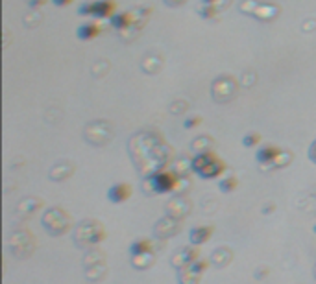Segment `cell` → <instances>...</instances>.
<instances>
[{"mask_svg": "<svg viewBox=\"0 0 316 284\" xmlns=\"http://www.w3.org/2000/svg\"><path fill=\"white\" fill-rule=\"evenodd\" d=\"M224 161L218 159V155L213 151H200L190 159V172H195L196 175L204 179L218 177L220 173L224 172Z\"/></svg>", "mask_w": 316, "mask_h": 284, "instance_id": "6da1fadb", "label": "cell"}, {"mask_svg": "<svg viewBox=\"0 0 316 284\" xmlns=\"http://www.w3.org/2000/svg\"><path fill=\"white\" fill-rule=\"evenodd\" d=\"M104 238H106V229L94 220H85L74 231V240H76L78 247L94 246L98 242H102Z\"/></svg>", "mask_w": 316, "mask_h": 284, "instance_id": "7a4b0ae2", "label": "cell"}, {"mask_svg": "<svg viewBox=\"0 0 316 284\" xmlns=\"http://www.w3.org/2000/svg\"><path fill=\"white\" fill-rule=\"evenodd\" d=\"M43 227L48 231V235L52 236H61L70 229V218L65 211L61 209H48V211L43 214V220H41Z\"/></svg>", "mask_w": 316, "mask_h": 284, "instance_id": "3957f363", "label": "cell"}, {"mask_svg": "<svg viewBox=\"0 0 316 284\" xmlns=\"http://www.w3.org/2000/svg\"><path fill=\"white\" fill-rule=\"evenodd\" d=\"M115 11H117L115 0H92V2H85L78 8V15L94 17V19H111Z\"/></svg>", "mask_w": 316, "mask_h": 284, "instance_id": "277c9868", "label": "cell"}, {"mask_svg": "<svg viewBox=\"0 0 316 284\" xmlns=\"http://www.w3.org/2000/svg\"><path fill=\"white\" fill-rule=\"evenodd\" d=\"M178 181H180V177H178V173L176 172L159 170V172L150 173V177H148V183L146 185H150L152 194H166V192L176 190Z\"/></svg>", "mask_w": 316, "mask_h": 284, "instance_id": "5b68a950", "label": "cell"}, {"mask_svg": "<svg viewBox=\"0 0 316 284\" xmlns=\"http://www.w3.org/2000/svg\"><path fill=\"white\" fill-rule=\"evenodd\" d=\"M207 268V262L205 260H196L190 266L180 270V275H178V280L180 284H198L200 277H202V271Z\"/></svg>", "mask_w": 316, "mask_h": 284, "instance_id": "8992f818", "label": "cell"}, {"mask_svg": "<svg viewBox=\"0 0 316 284\" xmlns=\"http://www.w3.org/2000/svg\"><path fill=\"white\" fill-rule=\"evenodd\" d=\"M181 229L180 222L178 220H174V218H168L165 216L163 220H159V222L156 223V227H154V233H156L157 238H171V236L178 235Z\"/></svg>", "mask_w": 316, "mask_h": 284, "instance_id": "52a82bcc", "label": "cell"}, {"mask_svg": "<svg viewBox=\"0 0 316 284\" xmlns=\"http://www.w3.org/2000/svg\"><path fill=\"white\" fill-rule=\"evenodd\" d=\"M279 153H281V149L277 148V146L266 144L259 149L257 153H255V157H257L259 164H263L266 168H272V166H276V161H277V157H279Z\"/></svg>", "mask_w": 316, "mask_h": 284, "instance_id": "ba28073f", "label": "cell"}, {"mask_svg": "<svg viewBox=\"0 0 316 284\" xmlns=\"http://www.w3.org/2000/svg\"><path fill=\"white\" fill-rule=\"evenodd\" d=\"M189 211H190V203H187L185 199H171L165 207L166 216L174 218V220H183V218H187Z\"/></svg>", "mask_w": 316, "mask_h": 284, "instance_id": "9c48e42d", "label": "cell"}, {"mask_svg": "<svg viewBox=\"0 0 316 284\" xmlns=\"http://www.w3.org/2000/svg\"><path fill=\"white\" fill-rule=\"evenodd\" d=\"M196 260H198V251L192 249V247H185V249H181L180 253H176L172 256V266L178 268V270H183V268L190 266Z\"/></svg>", "mask_w": 316, "mask_h": 284, "instance_id": "30bf717a", "label": "cell"}, {"mask_svg": "<svg viewBox=\"0 0 316 284\" xmlns=\"http://www.w3.org/2000/svg\"><path fill=\"white\" fill-rule=\"evenodd\" d=\"M132 196V187L128 183H117L107 190V198L111 203H124Z\"/></svg>", "mask_w": 316, "mask_h": 284, "instance_id": "8fae6325", "label": "cell"}, {"mask_svg": "<svg viewBox=\"0 0 316 284\" xmlns=\"http://www.w3.org/2000/svg\"><path fill=\"white\" fill-rule=\"evenodd\" d=\"M100 34H102V26L92 22V20H89L85 24H80L78 30H76V35H78L80 41H92Z\"/></svg>", "mask_w": 316, "mask_h": 284, "instance_id": "7c38bea8", "label": "cell"}, {"mask_svg": "<svg viewBox=\"0 0 316 284\" xmlns=\"http://www.w3.org/2000/svg\"><path fill=\"white\" fill-rule=\"evenodd\" d=\"M213 227L211 225H200V227H195L192 231L189 233V240L192 246H202L205 242L209 240L211 236H213Z\"/></svg>", "mask_w": 316, "mask_h": 284, "instance_id": "4fadbf2b", "label": "cell"}, {"mask_svg": "<svg viewBox=\"0 0 316 284\" xmlns=\"http://www.w3.org/2000/svg\"><path fill=\"white\" fill-rule=\"evenodd\" d=\"M231 259H233V253H231L228 247H218V249H214L213 255H211V264H214L216 268H222V266H228Z\"/></svg>", "mask_w": 316, "mask_h": 284, "instance_id": "5bb4252c", "label": "cell"}, {"mask_svg": "<svg viewBox=\"0 0 316 284\" xmlns=\"http://www.w3.org/2000/svg\"><path fill=\"white\" fill-rule=\"evenodd\" d=\"M111 26L117 30H124L128 28V26L132 24V13L130 11H122V13H115L111 17Z\"/></svg>", "mask_w": 316, "mask_h": 284, "instance_id": "9a60e30c", "label": "cell"}, {"mask_svg": "<svg viewBox=\"0 0 316 284\" xmlns=\"http://www.w3.org/2000/svg\"><path fill=\"white\" fill-rule=\"evenodd\" d=\"M133 268L137 270H146L148 266L154 264V251H148V253H141V255H135L132 260Z\"/></svg>", "mask_w": 316, "mask_h": 284, "instance_id": "2e32d148", "label": "cell"}, {"mask_svg": "<svg viewBox=\"0 0 316 284\" xmlns=\"http://www.w3.org/2000/svg\"><path fill=\"white\" fill-rule=\"evenodd\" d=\"M154 242L152 240H137L132 244V247H130V253H132V256L135 255H141V253H148V251H154Z\"/></svg>", "mask_w": 316, "mask_h": 284, "instance_id": "e0dca14e", "label": "cell"}, {"mask_svg": "<svg viewBox=\"0 0 316 284\" xmlns=\"http://www.w3.org/2000/svg\"><path fill=\"white\" fill-rule=\"evenodd\" d=\"M218 187L222 192H233L235 187H237V179H235L233 175H228V177H224L222 181H220Z\"/></svg>", "mask_w": 316, "mask_h": 284, "instance_id": "ac0fdd59", "label": "cell"}, {"mask_svg": "<svg viewBox=\"0 0 316 284\" xmlns=\"http://www.w3.org/2000/svg\"><path fill=\"white\" fill-rule=\"evenodd\" d=\"M19 207H26V212H25V216H22V218H28L32 212L37 211V209L41 207V203L37 201V199H25V201L20 203Z\"/></svg>", "mask_w": 316, "mask_h": 284, "instance_id": "d6986e66", "label": "cell"}, {"mask_svg": "<svg viewBox=\"0 0 316 284\" xmlns=\"http://www.w3.org/2000/svg\"><path fill=\"white\" fill-rule=\"evenodd\" d=\"M259 142H261V135H259V133H250V135H246V137L242 139V144L246 146V148L257 146Z\"/></svg>", "mask_w": 316, "mask_h": 284, "instance_id": "ffe728a7", "label": "cell"}, {"mask_svg": "<svg viewBox=\"0 0 316 284\" xmlns=\"http://www.w3.org/2000/svg\"><path fill=\"white\" fill-rule=\"evenodd\" d=\"M200 122H202V118L200 116H196V118H189V120H185V127H195V125H198Z\"/></svg>", "mask_w": 316, "mask_h": 284, "instance_id": "44dd1931", "label": "cell"}, {"mask_svg": "<svg viewBox=\"0 0 316 284\" xmlns=\"http://www.w3.org/2000/svg\"><path fill=\"white\" fill-rule=\"evenodd\" d=\"M309 159L316 164V140L311 144V148H309Z\"/></svg>", "mask_w": 316, "mask_h": 284, "instance_id": "7402d4cb", "label": "cell"}, {"mask_svg": "<svg viewBox=\"0 0 316 284\" xmlns=\"http://www.w3.org/2000/svg\"><path fill=\"white\" fill-rule=\"evenodd\" d=\"M74 0H52L54 6H59V8H63V6H70Z\"/></svg>", "mask_w": 316, "mask_h": 284, "instance_id": "603a6c76", "label": "cell"}, {"mask_svg": "<svg viewBox=\"0 0 316 284\" xmlns=\"http://www.w3.org/2000/svg\"><path fill=\"white\" fill-rule=\"evenodd\" d=\"M264 273L268 275V268H266V270H261V271H257V275H255V279H263V277H264Z\"/></svg>", "mask_w": 316, "mask_h": 284, "instance_id": "cb8c5ba5", "label": "cell"}, {"mask_svg": "<svg viewBox=\"0 0 316 284\" xmlns=\"http://www.w3.org/2000/svg\"><path fill=\"white\" fill-rule=\"evenodd\" d=\"M312 231H314V233H316V225H314V227H312Z\"/></svg>", "mask_w": 316, "mask_h": 284, "instance_id": "d4e9b609", "label": "cell"}, {"mask_svg": "<svg viewBox=\"0 0 316 284\" xmlns=\"http://www.w3.org/2000/svg\"><path fill=\"white\" fill-rule=\"evenodd\" d=\"M314 279H316V268H314Z\"/></svg>", "mask_w": 316, "mask_h": 284, "instance_id": "484cf974", "label": "cell"}]
</instances>
